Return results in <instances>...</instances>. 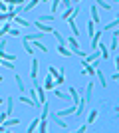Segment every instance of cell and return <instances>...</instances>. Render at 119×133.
Returning a JSON list of instances; mask_svg holds the SVG:
<instances>
[{"mask_svg":"<svg viewBox=\"0 0 119 133\" xmlns=\"http://www.w3.org/2000/svg\"><path fill=\"white\" fill-rule=\"evenodd\" d=\"M14 79H16V85H18V89H20V91H22V94H26V89H24V82H22V78H20V76H14Z\"/></svg>","mask_w":119,"mask_h":133,"instance_id":"obj_22","label":"cell"},{"mask_svg":"<svg viewBox=\"0 0 119 133\" xmlns=\"http://www.w3.org/2000/svg\"><path fill=\"white\" fill-rule=\"evenodd\" d=\"M0 82H4V78H2V76H0Z\"/></svg>","mask_w":119,"mask_h":133,"instance_id":"obj_42","label":"cell"},{"mask_svg":"<svg viewBox=\"0 0 119 133\" xmlns=\"http://www.w3.org/2000/svg\"><path fill=\"white\" fill-rule=\"evenodd\" d=\"M40 4V0H30L28 4H22V10H24V14H28L32 8H36V6Z\"/></svg>","mask_w":119,"mask_h":133,"instance_id":"obj_10","label":"cell"},{"mask_svg":"<svg viewBox=\"0 0 119 133\" xmlns=\"http://www.w3.org/2000/svg\"><path fill=\"white\" fill-rule=\"evenodd\" d=\"M89 14H91V22H93V24H99V22H101V16H99V10H97L95 4L89 8Z\"/></svg>","mask_w":119,"mask_h":133,"instance_id":"obj_3","label":"cell"},{"mask_svg":"<svg viewBox=\"0 0 119 133\" xmlns=\"http://www.w3.org/2000/svg\"><path fill=\"white\" fill-rule=\"evenodd\" d=\"M95 119H97V109H93V111H89V115H87V125H91Z\"/></svg>","mask_w":119,"mask_h":133,"instance_id":"obj_27","label":"cell"},{"mask_svg":"<svg viewBox=\"0 0 119 133\" xmlns=\"http://www.w3.org/2000/svg\"><path fill=\"white\" fill-rule=\"evenodd\" d=\"M91 95H93V82H89V83H87V88H85V95H83L85 103H89V101H91Z\"/></svg>","mask_w":119,"mask_h":133,"instance_id":"obj_6","label":"cell"},{"mask_svg":"<svg viewBox=\"0 0 119 133\" xmlns=\"http://www.w3.org/2000/svg\"><path fill=\"white\" fill-rule=\"evenodd\" d=\"M64 82H66V70H60V76L56 78V83L60 85V83H64Z\"/></svg>","mask_w":119,"mask_h":133,"instance_id":"obj_29","label":"cell"},{"mask_svg":"<svg viewBox=\"0 0 119 133\" xmlns=\"http://www.w3.org/2000/svg\"><path fill=\"white\" fill-rule=\"evenodd\" d=\"M12 20H14V22H16L18 26H24V28H28V26H30V22H28V20H24V18H20V16H14Z\"/></svg>","mask_w":119,"mask_h":133,"instance_id":"obj_18","label":"cell"},{"mask_svg":"<svg viewBox=\"0 0 119 133\" xmlns=\"http://www.w3.org/2000/svg\"><path fill=\"white\" fill-rule=\"evenodd\" d=\"M69 99H72V103L78 107V103H79V95H78V89H75V88H69Z\"/></svg>","mask_w":119,"mask_h":133,"instance_id":"obj_9","label":"cell"},{"mask_svg":"<svg viewBox=\"0 0 119 133\" xmlns=\"http://www.w3.org/2000/svg\"><path fill=\"white\" fill-rule=\"evenodd\" d=\"M60 4H62L64 8H72V0H62Z\"/></svg>","mask_w":119,"mask_h":133,"instance_id":"obj_38","label":"cell"},{"mask_svg":"<svg viewBox=\"0 0 119 133\" xmlns=\"http://www.w3.org/2000/svg\"><path fill=\"white\" fill-rule=\"evenodd\" d=\"M24 52H26V54H30V56H34V48H32V42H26V40H24Z\"/></svg>","mask_w":119,"mask_h":133,"instance_id":"obj_24","label":"cell"},{"mask_svg":"<svg viewBox=\"0 0 119 133\" xmlns=\"http://www.w3.org/2000/svg\"><path fill=\"white\" fill-rule=\"evenodd\" d=\"M69 22V30H72V36H79L78 32V24H75V20H68Z\"/></svg>","mask_w":119,"mask_h":133,"instance_id":"obj_21","label":"cell"},{"mask_svg":"<svg viewBox=\"0 0 119 133\" xmlns=\"http://www.w3.org/2000/svg\"><path fill=\"white\" fill-rule=\"evenodd\" d=\"M48 113H50V105L44 103V111H42V117H40V119H48Z\"/></svg>","mask_w":119,"mask_h":133,"instance_id":"obj_34","label":"cell"},{"mask_svg":"<svg viewBox=\"0 0 119 133\" xmlns=\"http://www.w3.org/2000/svg\"><path fill=\"white\" fill-rule=\"evenodd\" d=\"M20 101H22V103H28V105H34L36 107V103H34V99H32V97H30V95H20Z\"/></svg>","mask_w":119,"mask_h":133,"instance_id":"obj_20","label":"cell"},{"mask_svg":"<svg viewBox=\"0 0 119 133\" xmlns=\"http://www.w3.org/2000/svg\"><path fill=\"white\" fill-rule=\"evenodd\" d=\"M10 22H6L4 24V26H0V36H2V38H4V36H6V34H8V32H10Z\"/></svg>","mask_w":119,"mask_h":133,"instance_id":"obj_25","label":"cell"},{"mask_svg":"<svg viewBox=\"0 0 119 133\" xmlns=\"http://www.w3.org/2000/svg\"><path fill=\"white\" fill-rule=\"evenodd\" d=\"M6 6H8V4H4V0H0V10L4 12V10H6Z\"/></svg>","mask_w":119,"mask_h":133,"instance_id":"obj_40","label":"cell"},{"mask_svg":"<svg viewBox=\"0 0 119 133\" xmlns=\"http://www.w3.org/2000/svg\"><path fill=\"white\" fill-rule=\"evenodd\" d=\"M4 4H8V6H20V4H24V0H4Z\"/></svg>","mask_w":119,"mask_h":133,"instance_id":"obj_31","label":"cell"},{"mask_svg":"<svg viewBox=\"0 0 119 133\" xmlns=\"http://www.w3.org/2000/svg\"><path fill=\"white\" fill-rule=\"evenodd\" d=\"M74 2H79V0H74Z\"/></svg>","mask_w":119,"mask_h":133,"instance_id":"obj_46","label":"cell"},{"mask_svg":"<svg viewBox=\"0 0 119 133\" xmlns=\"http://www.w3.org/2000/svg\"><path fill=\"white\" fill-rule=\"evenodd\" d=\"M38 123H40V119H34V121L30 123V127H28V133H32V131H36V127H38Z\"/></svg>","mask_w":119,"mask_h":133,"instance_id":"obj_36","label":"cell"},{"mask_svg":"<svg viewBox=\"0 0 119 133\" xmlns=\"http://www.w3.org/2000/svg\"><path fill=\"white\" fill-rule=\"evenodd\" d=\"M56 50L60 52V54H62V56H66V58H72V54H74V52H72V50H68V48H66V46H62V44L58 46Z\"/></svg>","mask_w":119,"mask_h":133,"instance_id":"obj_12","label":"cell"},{"mask_svg":"<svg viewBox=\"0 0 119 133\" xmlns=\"http://www.w3.org/2000/svg\"><path fill=\"white\" fill-rule=\"evenodd\" d=\"M66 44L72 48V52H74V54H78V52L81 50V48H79V44H78V38H75V36H69V38L66 40Z\"/></svg>","mask_w":119,"mask_h":133,"instance_id":"obj_2","label":"cell"},{"mask_svg":"<svg viewBox=\"0 0 119 133\" xmlns=\"http://www.w3.org/2000/svg\"><path fill=\"white\" fill-rule=\"evenodd\" d=\"M54 36H56V40H58V44H62V46H66V38H64L62 34L58 32V30H54Z\"/></svg>","mask_w":119,"mask_h":133,"instance_id":"obj_28","label":"cell"},{"mask_svg":"<svg viewBox=\"0 0 119 133\" xmlns=\"http://www.w3.org/2000/svg\"><path fill=\"white\" fill-rule=\"evenodd\" d=\"M113 28H119V18H113V20H111V22H109V24H105L101 32H111Z\"/></svg>","mask_w":119,"mask_h":133,"instance_id":"obj_7","label":"cell"},{"mask_svg":"<svg viewBox=\"0 0 119 133\" xmlns=\"http://www.w3.org/2000/svg\"><path fill=\"white\" fill-rule=\"evenodd\" d=\"M0 131H6V127H4V125H0Z\"/></svg>","mask_w":119,"mask_h":133,"instance_id":"obj_41","label":"cell"},{"mask_svg":"<svg viewBox=\"0 0 119 133\" xmlns=\"http://www.w3.org/2000/svg\"><path fill=\"white\" fill-rule=\"evenodd\" d=\"M48 115H50L52 119H54V121H56V125H58V127H62V129H66V127H68V125H66V123H64V119H62V117H58V115H54V111H50V113H48Z\"/></svg>","mask_w":119,"mask_h":133,"instance_id":"obj_11","label":"cell"},{"mask_svg":"<svg viewBox=\"0 0 119 133\" xmlns=\"http://www.w3.org/2000/svg\"><path fill=\"white\" fill-rule=\"evenodd\" d=\"M38 70H40L38 58H32V66H30V78L32 79H38Z\"/></svg>","mask_w":119,"mask_h":133,"instance_id":"obj_1","label":"cell"},{"mask_svg":"<svg viewBox=\"0 0 119 133\" xmlns=\"http://www.w3.org/2000/svg\"><path fill=\"white\" fill-rule=\"evenodd\" d=\"M60 2L62 0H52V14H56V10L60 8Z\"/></svg>","mask_w":119,"mask_h":133,"instance_id":"obj_35","label":"cell"},{"mask_svg":"<svg viewBox=\"0 0 119 133\" xmlns=\"http://www.w3.org/2000/svg\"><path fill=\"white\" fill-rule=\"evenodd\" d=\"M0 58H2V60H8V62H16V56H12V54H6L4 50H0Z\"/></svg>","mask_w":119,"mask_h":133,"instance_id":"obj_19","label":"cell"},{"mask_svg":"<svg viewBox=\"0 0 119 133\" xmlns=\"http://www.w3.org/2000/svg\"><path fill=\"white\" fill-rule=\"evenodd\" d=\"M97 50H99V54L103 56V60H107V58H109V48L103 44V42H99V44H97Z\"/></svg>","mask_w":119,"mask_h":133,"instance_id":"obj_8","label":"cell"},{"mask_svg":"<svg viewBox=\"0 0 119 133\" xmlns=\"http://www.w3.org/2000/svg\"><path fill=\"white\" fill-rule=\"evenodd\" d=\"M42 38H44V32H34V34H26L24 36L26 42H36V40H42Z\"/></svg>","mask_w":119,"mask_h":133,"instance_id":"obj_5","label":"cell"},{"mask_svg":"<svg viewBox=\"0 0 119 133\" xmlns=\"http://www.w3.org/2000/svg\"><path fill=\"white\" fill-rule=\"evenodd\" d=\"M113 2H119V0H113Z\"/></svg>","mask_w":119,"mask_h":133,"instance_id":"obj_45","label":"cell"},{"mask_svg":"<svg viewBox=\"0 0 119 133\" xmlns=\"http://www.w3.org/2000/svg\"><path fill=\"white\" fill-rule=\"evenodd\" d=\"M32 48H38V50H42V52H48V48H46L44 44H40V40H36L34 44H32Z\"/></svg>","mask_w":119,"mask_h":133,"instance_id":"obj_33","label":"cell"},{"mask_svg":"<svg viewBox=\"0 0 119 133\" xmlns=\"http://www.w3.org/2000/svg\"><path fill=\"white\" fill-rule=\"evenodd\" d=\"M36 26H38L40 28V32H54V30H52V28L50 26H48V24H44V22H38V20H36Z\"/></svg>","mask_w":119,"mask_h":133,"instance_id":"obj_16","label":"cell"},{"mask_svg":"<svg viewBox=\"0 0 119 133\" xmlns=\"http://www.w3.org/2000/svg\"><path fill=\"white\" fill-rule=\"evenodd\" d=\"M56 20V16H50V14H46V16H38V22H44V24H50Z\"/></svg>","mask_w":119,"mask_h":133,"instance_id":"obj_17","label":"cell"},{"mask_svg":"<svg viewBox=\"0 0 119 133\" xmlns=\"http://www.w3.org/2000/svg\"><path fill=\"white\" fill-rule=\"evenodd\" d=\"M85 26H87V36L91 38V36H93V32H95V30H93V26H95V24L91 22V20H87V24H85Z\"/></svg>","mask_w":119,"mask_h":133,"instance_id":"obj_30","label":"cell"},{"mask_svg":"<svg viewBox=\"0 0 119 133\" xmlns=\"http://www.w3.org/2000/svg\"><path fill=\"white\" fill-rule=\"evenodd\" d=\"M40 2H48V0H40Z\"/></svg>","mask_w":119,"mask_h":133,"instance_id":"obj_44","label":"cell"},{"mask_svg":"<svg viewBox=\"0 0 119 133\" xmlns=\"http://www.w3.org/2000/svg\"><path fill=\"white\" fill-rule=\"evenodd\" d=\"M12 111H14V99H12V95H8V109H6V113H8V117L12 115Z\"/></svg>","mask_w":119,"mask_h":133,"instance_id":"obj_26","label":"cell"},{"mask_svg":"<svg viewBox=\"0 0 119 133\" xmlns=\"http://www.w3.org/2000/svg\"><path fill=\"white\" fill-rule=\"evenodd\" d=\"M101 36H103V32H93V36H91V48H89V50H97V44L101 42Z\"/></svg>","mask_w":119,"mask_h":133,"instance_id":"obj_4","label":"cell"},{"mask_svg":"<svg viewBox=\"0 0 119 133\" xmlns=\"http://www.w3.org/2000/svg\"><path fill=\"white\" fill-rule=\"evenodd\" d=\"M44 88L46 89H54V78H52L50 74H48V78H46V82H44Z\"/></svg>","mask_w":119,"mask_h":133,"instance_id":"obj_23","label":"cell"},{"mask_svg":"<svg viewBox=\"0 0 119 133\" xmlns=\"http://www.w3.org/2000/svg\"><path fill=\"white\" fill-rule=\"evenodd\" d=\"M95 74H97V78H99V83H101V88L105 89V88H107V79L103 78V72L99 70V68H95Z\"/></svg>","mask_w":119,"mask_h":133,"instance_id":"obj_13","label":"cell"},{"mask_svg":"<svg viewBox=\"0 0 119 133\" xmlns=\"http://www.w3.org/2000/svg\"><path fill=\"white\" fill-rule=\"evenodd\" d=\"M2 125H4L6 129H8V127H14V125H20V119H8V117H6Z\"/></svg>","mask_w":119,"mask_h":133,"instance_id":"obj_15","label":"cell"},{"mask_svg":"<svg viewBox=\"0 0 119 133\" xmlns=\"http://www.w3.org/2000/svg\"><path fill=\"white\" fill-rule=\"evenodd\" d=\"M38 125H40V133H44L46 129H48V119H40Z\"/></svg>","mask_w":119,"mask_h":133,"instance_id":"obj_32","label":"cell"},{"mask_svg":"<svg viewBox=\"0 0 119 133\" xmlns=\"http://www.w3.org/2000/svg\"><path fill=\"white\" fill-rule=\"evenodd\" d=\"M95 6L103 10H111V2H105V0H95Z\"/></svg>","mask_w":119,"mask_h":133,"instance_id":"obj_14","label":"cell"},{"mask_svg":"<svg viewBox=\"0 0 119 133\" xmlns=\"http://www.w3.org/2000/svg\"><path fill=\"white\" fill-rule=\"evenodd\" d=\"M6 117H8V113H6V111H2V113H0V125L4 123V119H6Z\"/></svg>","mask_w":119,"mask_h":133,"instance_id":"obj_39","label":"cell"},{"mask_svg":"<svg viewBox=\"0 0 119 133\" xmlns=\"http://www.w3.org/2000/svg\"><path fill=\"white\" fill-rule=\"evenodd\" d=\"M8 36H12V38H18V36H20V30H18V28H10Z\"/></svg>","mask_w":119,"mask_h":133,"instance_id":"obj_37","label":"cell"},{"mask_svg":"<svg viewBox=\"0 0 119 133\" xmlns=\"http://www.w3.org/2000/svg\"><path fill=\"white\" fill-rule=\"evenodd\" d=\"M2 103H4V99H0V105H2Z\"/></svg>","mask_w":119,"mask_h":133,"instance_id":"obj_43","label":"cell"}]
</instances>
